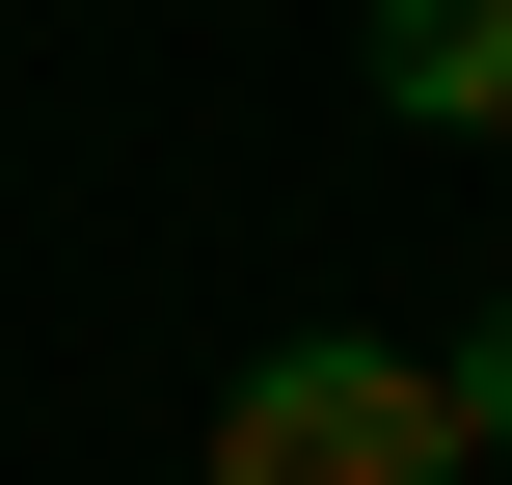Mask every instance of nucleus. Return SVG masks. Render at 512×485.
<instances>
[{"label": "nucleus", "instance_id": "f257e3e1", "mask_svg": "<svg viewBox=\"0 0 512 485\" xmlns=\"http://www.w3.org/2000/svg\"><path fill=\"white\" fill-rule=\"evenodd\" d=\"M216 485H459V378L378 324H297L216 378Z\"/></svg>", "mask_w": 512, "mask_h": 485}, {"label": "nucleus", "instance_id": "7ed1b4c3", "mask_svg": "<svg viewBox=\"0 0 512 485\" xmlns=\"http://www.w3.org/2000/svg\"><path fill=\"white\" fill-rule=\"evenodd\" d=\"M432 378H459V459H512V297L459 324V351H432Z\"/></svg>", "mask_w": 512, "mask_h": 485}, {"label": "nucleus", "instance_id": "f03ea898", "mask_svg": "<svg viewBox=\"0 0 512 485\" xmlns=\"http://www.w3.org/2000/svg\"><path fill=\"white\" fill-rule=\"evenodd\" d=\"M351 81H378L405 135H459V162H512V0H378V27H351Z\"/></svg>", "mask_w": 512, "mask_h": 485}]
</instances>
